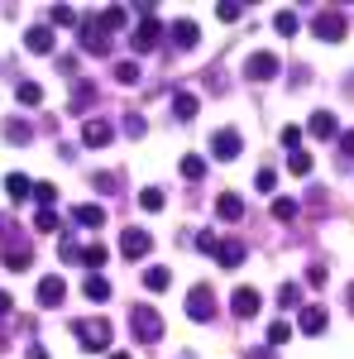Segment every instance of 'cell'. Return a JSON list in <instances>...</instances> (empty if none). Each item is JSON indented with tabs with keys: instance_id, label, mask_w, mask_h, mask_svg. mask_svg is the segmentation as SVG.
I'll return each mask as SVG.
<instances>
[{
	"instance_id": "6da1fadb",
	"label": "cell",
	"mask_w": 354,
	"mask_h": 359,
	"mask_svg": "<svg viewBox=\"0 0 354 359\" xmlns=\"http://www.w3.org/2000/svg\"><path fill=\"white\" fill-rule=\"evenodd\" d=\"M72 335L82 340V350H91V355L110 350V340H115V331H110L106 316H86V321H72Z\"/></svg>"
},
{
	"instance_id": "7a4b0ae2",
	"label": "cell",
	"mask_w": 354,
	"mask_h": 359,
	"mask_svg": "<svg viewBox=\"0 0 354 359\" xmlns=\"http://www.w3.org/2000/svg\"><path fill=\"white\" fill-rule=\"evenodd\" d=\"M130 331H135L139 345L163 340V311H154V306H135V311H130Z\"/></svg>"
},
{
	"instance_id": "3957f363",
	"label": "cell",
	"mask_w": 354,
	"mask_h": 359,
	"mask_svg": "<svg viewBox=\"0 0 354 359\" xmlns=\"http://www.w3.org/2000/svg\"><path fill=\"white\" fill-rule=\"evenodd\" d=\"M345 29H350L345 10H321V15L311 20V34H316L321 43H345Z\"/></svg>"
},
{
	"instance_id": "277c9868",
	"label": "cell",
	"mask_w": 354,
	"mask_h": 359,
	"mask_svg": "<svg viewBox=\"0 0 354 359\" xmlns=\"http://www.w3.org/2000/svg\"><path fill=\"white\" fill-rule=\"evenodd\" d=\"M278 72H282V62H278V53H268V48L249 53V62H245V77H249V82H273Z\"/></svg>"
},
{
	"instance_id": "5b68a950",
	"label": "cell",
	"mask_w": 354,
	"mask_h": 359,
	"mask_svg": "<svg viewBox=\"0 0 354 359\" xmlns=\"http://www.w3.org/2000/svg\"><path fill=\"white\" fill-rule=\"evenodd\" d=\"M163 34H168V29L158 25V15H154V20H139V25H135V34H130V48H135V53H154Z\"/></svg>"
},
{
	"instance_id": "8992f818",
	"label": "cell",
	"mask_w": 354,
	"mask_h": 359,
	"mask_svg": "<svg viewBox=\"0 0 354 359\" xmlns=\"http://www.w3.org/2000/svg\"><path fill=\"white\" fill-rule=\"evenodd\" d=\"M187 316L191 321H211V316H216V292H211L206 283H196L187 292Z\"/></svg>"
},
{
	"instance_id": "52a82bcc",
	"label": "cell",
	"mask_w": 354,
	"mask_h": 359,
	"mask_svg": "<svg viewBox=\"0 0 354 359\" xmlns=\"http://www.w3.org/2000/svg\"><path fill=\"white\" fill-rule=\"evenodd\" d=\"M240 154H245L240 130H216V135H211V158H225V163H230V158H240Z\"/></svg>"
},
{
	"instance_id": "ba28073f",
	"label": "cell",
	"mask_w": 354,
	"mask_h": 359,
	"mask_svg": "<svg viewBox=\"0 0 354 359\" xmlns=\"http://www.w3.org/2000/svg\"><path fill=\"white\" fill-rule=\"evenodd\" d=\"M149 249H154V235H149V230H139V225H130V230L120 235V254H125V259H144Z\"/></svg>"
},
{
	"instance_id": "9c48e42d",
	"label": "cell",
	"mask_w": 354,
	"mask_h": 359,
	"mask_svg": "<svg viewBox=\"0 0 354 359\" xmlns=\"http://www.w3.org/2000/svg\"><path fill=\"white\" fill-rule=\"evenodd\" d=\"M77 34H82V48H86V53H96V57L110 53V39L96 29V15H91V20H77Z\"/></svg>"
},
{
	"instance_id": "30bf717a",
	"label": "cell",
	"mask_w": 354,
	"mask_h": 359,
	"mask_svg": "<svg viewBox=\"0 0 354 359\" xmlns=\"http://www.w3.org/2000/svg\"><path fill=\"white\" fill-rule=\"evenodd\" d=\"M259 306H264V297H259L254 287H235V292H230V311H235L240 321H249V316H259Z\"/></svg>"
},
{
	"instance_id": "8fae6325",
	"label": "cell",
	"mask_w": 354,
	"mask_h": 359,
	"mask_svg": "<svg viewBox=\"0 0 354 359\" xmlns=\"http://www.w3.org/2000/svg\"><path fill=\"white\" fill-rule=\"evenodd\" d=\"M168 39H172L177 48H196V43H201V25H196V20H172V25H168Z\"/></svg>"
},
{
	"instance_id": "7c38bea8",
	"label": "cell",
	"mask_w": 354,
	"mask_h": 359,
	"mask_svg": "<svg viewBox=\"0 0 354 359\" xmlns=\"http://www.w3.org/2000/svg\"><path fill=\"white\" fill-rule=\"evenodd\" d=\"M110 139H115V125H110V120H86L82 125V144L86 149H106Z\"/></svg>"
},
{
	"instance_id": "4fadbf2b",
	"label": "cell",
	"mask_w": 354,
	"mask_h": 359,
	"mask_svg": "<svg viewBox=\"0 0 354 359\" xmlns=\"http://www.w3.org/2000/svg\"><path fill=\"white\" fill-rule=\"evenodd\" d=\"M326 326H330L326 306H301V311H297V331H301V335H321Z\"/></svg>"
},
{
	"instance_id": "5bb4252c",
	"label": "cell",
	"mask_w": 354,
	"mask_h": 359,
	"mask_svg": "<svg viewBox=\"0 0 354 359\" xmlns=\"http://www.w3.org/2000/svg\"><path fill=\"white\" fill-rule=\"evenodd\" d=\"M62 297H67V283H62V278H57V273L39 278V302H43V306H57V302H62Z\"/></svg>"
},
{
	"instance_id": "9a60e30c",
	"label": "cell",
	"mask_w": 354,
	"mask_h": 359,
	"mask_svg": "<svg viewBox=\"0 0 354 359\" xmlns=\"http://www.w3.org/2000/svg\"><path fill=\"white\" fill-rule=\"evenodd\" d=\"M130 25V10H120V5H110V10H101V15H96V29H101V34H120V29Z\"/></svg>"
},
{
	"instance_id": "2e32d148",
	"label": "cell",
	"mask_w": 354,
	"mask_h": 359,
	"mask_svg": "<svg viewBox=\"0 0 354 359\" xmlns=\"http://www.w3.org/2000/svg\"><path fill=\"white\" fill-rule=\"evenodd\" d=\"M72 225H82V230H101V225H106V211H101L96 201H82V206L72 211Z\"/></svg>"
},
{
	"instance_id": "e0dca14e",
	"label": "cell",
	"mask_w": 354,
	"mask_h": 359,
	"mask_svg": "<svg viewBox=\"0 0 354 359\" xmlns=\"http://www.w3.org/2000/svg\"><path fill=\"white\" fill-rule=\"evenodd\" d=\"M25 48L29 53H53V25H34L25 34Z\"/></svg>"
},
{
	"instance_id": "ac0fdd59",
	"label": "cell",
	"mask_w": 354,
	"mask_h": 359,
	"mask_svg": "<svg viewBox=\"0 0 354 359\" xmlns=\"http://www.w3.org/2000/svg\"><path fill=\"white\" fill-rule=\"evenodd\" d=\"M216 264L220 269H240V264H245V245H240V240H220L216 245Z\"/></svg>"
},
{
	"instance_id": "d6986e66",
	"label": "cell",
	"mask_w": 354,
	"mask_h": 359,
	"mask_svg": "<svg viewBox=\"0 0 354 359\" xmlns=\"http://www.w3.org/2000/svg\"><path fill=\"white\" fill-rule=\"evenodd\" d=\"M306 130H311L316 139H335V135H340V125H335V115H330V111H316L311 120H306Z\"/></svg>"
},
{
	"instance_id": "ffe728a7",
	"label": "cell",
	"mask_w": 354,
	"mask_h": 359,
	"mask_svg": "<svg viewBox=\"0 0 354 359\" xmlns=\"http://www.w3.org/2000/svg\"><path fill=\"white\" fill-rule=\"evenodd\" d=\"M216 216L220 221H240V216H245V201H240L235 192H220L216 196Z\"/></svg>"
},
{
	"instance_id": "44dd1931",
	"label": "cell",
	"mask_w": 354,
	"mask_h": 359,
	"mask_svg": "<svg viewBox=\"0 0 354 359\" xmlns=\"http://www.w3.org/2000/svg\"><path fill=\"white\" fill-rule=\"evenodd\" d=\"M82 292H86V302H106V297H110V278H101V273H86Z\"/></svg>"
},
{
	"instance_id": "7402d4cb",
	"label": "cell",
	"mask_w": 354,
	"mask_h": 359,
	"mask_svg": "<svg viewBox=\"0 0 354 359\" xmlns=\"http://www.w3.org/2000/svg\"><path fill=\"white\" fill-rule=\"evenodd\" d=\"M196 111H201V101H196L191 91H177V96H172V115H177V120H196Z\"/></svg>"
},
{
	"instance_id": "603a6c76",
	"label": "cell",
	"mask_w": 354,
	"mask_h": 359,
	"mask_svg": "<svg viewBox=\"0 0 354 359\" xmlns=\"http://www.w3.org/2000/svg\"><path fill=\"white\" fill-rule=\"evenodd\" d=\"M29 264H34V249H29V245H15V249H5V269H15V273H25Z\"/></svg>"
},
{
	"instance_id": "cb8c5ba5",
	"label": "cell",
	"mask_w": 354,
	"mask_h": 359,
	"mask_svg": "<svg viewBox=\"0 0 354 359\" xmlns=\"http://www.w3.org/2000/svg\"><path fill=\"white\" fill-rule=\"evenodd\" d=\"M5 192H10V201H29L34 182H29L25 172H10V177H5Z\"/></svg>"
},
{
	"instance_id": "d4e9b609",
	"label": "cell",
	"mask_w": 354,
	"mask_h": 359,
	"mask_svg": "<svg viewBox=\"0 0 354 359\" xmlns=\"http://www.w3.org/2000/svg\"><path fill=\"white\" fill-rule=\"evenodd\" d=\"M5 139H10V144H29V139H34V125L15 115V120H5Z\"/></svg>"
},
{
	"instance_id": "484cf974",
	"label": "cell",
	"mask_w": 354,
	"mask_h": 359,
	"mask_svg": "<svg viewBox=\"0 0 354 359\" xmlns=\"http://www.w3.org/2000/svg\"><path fill=\"white\" fill-rule=\"evenodd\" d=\"M168 283H172V273H168L163 264H154V269H144V287H149V292H168Z\"/></svg>"
},
{
	"instance_id": "4316f807",
	"label": "cell",
	"mask_w": 354,
	"mask_h": 359,
	"mask_svg": "<svg viewBox=\"0 0 354 359\" xmlns=\"http://www.w3.org/2000/svg\"><path fill=\"white\" fill-rule=\"evenodd\" d=\"M177 168H182V177H187V182H201V177H206V158H201V154H187Z\"/></svg>"
},
{
	"instance_id": "83f0119b",
	"label": "cell",
	"mask_w": 354,
	"mask_h": 359,
	"mask_svg": "<svg viewBox=\"0 0 354 359\" xmlns=\"http://www.w3.org/2000/svg\"><path fill=\"white\" fill-rule=\"evenodd\" d=\"M15 101H20V106H39V101H43V86L39 82H20L15 86Z\"/></svg>"
},
{
	"instance_id": "f1b7e54d",
	"label": "cell",
	"mask_w": 354,
	"mask_h": 359,
	"mask_svg": "<svg viewBox=\"0 0 354 359\" xmlns=\"http://www.w3.org/2000/svg\"><path fill=\"white\" fill-rule=\"evenodd\" d=\"M29 196L39 201V211H53V201H57V187H53V182H34V192H29Z\"/></svg>"
},
{
	"instance_id": "f546056e",
	"label": "cell",
	"mask_w": 354,
	"mask_h": 359,
	"mask_svg": "<svg viewBox=\"0 0 354 359\" xmlns=\"http://www.w3.org/2000/svg\"><path fill=\"white\" fill-rule=\"evenodd\" d=\"M163 187H144V192H139V206H144V211H163Z\"/></svg>"
},
{
	"instance_id": "4dcf8cb0",
	"label": "cell",
	"mask_w": 354,
	"mask_h": 359,
	"mask_svg": "<svg viewBox=\"0 0 354 359\" xmlns=\"http://www.w3.org/2000/svg\"><path fill=\"white\" fill-rule=\"evenodd\" d=\"M82 264L96 273V269H106V245H86L82 249Z\"/></svg>"
},
{
	"instance_id": "1f68e13d",
	"label": "cell",
	"mask_w": 354,
	"mask_h": 359,
	"mask_svg": "<svg viewBox=\"0 0 354 359\" xmlns=\"http://www.w3.org/2000/svg\"><path fill=\"white\" fill-rule=\"evenodd\" d=\"M297 15H292V10H282V15H278V20H273V29H278V34H282V39H292V34H297Z\"/></svg>"
},
{
	"instance_id": "d6a6232c",
	"label": "cell",
	"mask_w": 354,
	"mask_h": 359,
	"mask_svg": "<svg viewBox=\"0 0 354 359\" xmlns=\"http://www.w3.org/2000/svg\"><path fill=\"white\" fill-rule=\"evenodd\" d=\"M273 216H278V221H292V216H297V201H292V196H273Z\"/></svg>"
},
{
	"instance_id": "836d02e7",
	"label": "cell",
	"mask_w": 354,
	"mask_h": 359,
	"mask_svg": "<svg viewBox=\"0 0 354 359\" xmlns=\"http://www.w3.org/2000/svg\"><path fill=\"white\" fill-rule=\"evenodd\" d=\"M115 82H120V86H135L139 82V62H115Z\"/></svg>"
},
{
	"instance_id": "e575fe53",
	"label": "cell",
	"mask_w": 354,
	"mask_h": 359,
	"mask_svg": "<svg viewBox=\"0 0 354 359\" xmlns=\"http://www.w3.org/2000/svg\"><path fill=\"white\" fill-rule=\"evenodd\" d=\"M91 96H96V86H91V82H77V86H72V111L91 106Z\"/></svg>"
},
{
	"instance_id": "d590c367",
	"label": "cell",
	"mask_w": 354,
	"mask_h": 359,
	"mask_svg": "<svg viewBox=\"0 0 354 359\" xmlns=\"http://www.w3.org/2000/svg\"><path fill=\"white\" fill-rule=\"evenodd\" d=\"M278 302H282V306H297V311H301V287H297V283H282V287H278Z\"/></svg>"
},
{
	"instance_id": "8d00e7d4",
	"label": "cell",
	"mask_w": 354,
	"mask_h": 359,
	"mask_svg": "<svg viewBox=\"0 0 354 359\" xmlns=\"http://www.w3.org/2000/svg\"><path fill=\"white\" fill-rule=\"evenodd\" d=\"M287 340H292V326H287V321H273L268 326V345L278 350V345H287Z\"/></svg>"
},
{
	"instance_id": "74e56055",
	"label": "cell",
	"mask_w": 354,
	"mask_h": 359,
	"mask_svg": "<svg viewBox=\"0 0 354 359\" xmlns=\"http://www.w3.org/2000/svg\"><path fill=\"white\" fill-rule=\"evenodd\" d=\"M216 15L225 20V25H235V20L245 15V5H240V0H220V5H216Z\"/></svg>"
},
{
	"instance_id": "f35d334b",
	"label": "cell",
	"mask_w": 354,
	"mask_h": 359,
	"mask_svg": "<svg viewBox=\"0 0 354 359\" xmlns=\"http://www.w3.org/2000/svg\"><path fill=\"white\" fill-rule=\"evenodd\" d=\"M287 168H292V172H297V177H311V154H287Z\"/></svg>"
},
{
	"instance_id": "ab89813d",
	"label": "cell",
	"mask_w": 354,
	"mask_h": 359,
	"mask_svg": "<svg viewBox=\"0 0 354 359\" xmlns=\"http://www.w3.org/2000/svg\"><path fill=\"white\" fill-rule=\"evenodd\" d=\"M57 259H62V264H82V245H77V240H62V245H57Z\"/></svg>"
},
{
	"instance_id": "60d3db41",
	"label": "cell",
	"mask_w": 354,
	"mask_h": 359,
	"mask_svg": "<svg viewBox=\"0 0 354 359\" xmlns=\"http://www.w3.org/2000/svg\"><path fill=\"white\" fill-rule=\"evenodd\" d=\"M278 139H282V149H287V154H297V149H301V130H297V125H287Z\"/></svg>"
},
{
	"instance_id": "b9f144b4",
	"label": "cell",
	"mask_w": 354,
	"mask_h": 359,
	"mask_svg": "<svg viewBox=\"0 0 354 359\" xmlns=\"http://www.w3.org/2000/svg\"><path fill=\"white\" fill-rule=\"evenodd\" d=\"M254 187H259V192H273V187H278V172H273V168H259Z\"/></svg>"
},
{
	"instance_id": "7bdbcfd3",
	"label": "cell",
	"mask_w": 354,
	"mask_h": 359,
	"mask_svg": "<svg viewBox=\"0 0 354 359\" xmlns=\"http://www.w3.org/2000/svg\"><path fill=\"white\" fill-rule=\"evenodd\" d=\"M144 130H149L144 115H125V135H130V139H144Z\"/></svg>"
},
{
	"instance_id": "ee69618b",
	"label": "cell",
	"mask_w": 354,
	"mask_h": 359,
	"mask_svg": "<svg viewBox=\"0 0 354 359\" xmlns=\"http://www.w3.org/2000/svg\"><path fill=\"white\" fill-rule=\"evenodd\" d=\"M34 230H43V235H53V230H57V216H53V211H39V216H34Z\"/></svg>"
},
{
	"instance_id": "f6af8a7d",
	"label": "cell",
	"mask_w": 354,
	"mask_h": 359,
	"mask_svg": "<svg viewBox=\"0 0 354 359\" xmlns=\"http://www.w3.org/2000/svg\"><path fill=\"white\" fill-rule=\"evenodd\" d=\"M340 163H354V130L340 135Z\"/></svg>"
},
{
	"instance_id": "bcb514c9",
	"label": "cell",
	"mask_w": 354,
	"mask_h": 359,
	"mask_svg": "<svg viewBox=\"0 0 354 359\" xmlns=\"http://www.w3.org/2000/svg\"><path fill=\"white\" fill-rule=\"evenodd\" d=\"M53 25H77V10L72 5H53Z\"/></svg>"
},
{
	"instance_id": "7dc6e473",
	"label": "cell",
	"mask_w": 354,
	"mask_h": 359,
	"mask_svg": "<svg viewBox=\"0 0 354 359\" xmlns=\"http://www.w3.org/2000/svg\"><path fill=\"white\" fill-rule=\"evenodd\" d=\"M191 245L201 249V254H216V245H220V240H216V235H211V230H201V235H196Z\"/></svg>"
},
{
	"instance_id": "c3c4849f",
	"label": "cell",
	"mask_w": 354,
	"mask_h": 359,
	"mask_svg": "<svg viewBox=\"0 0 354 359\" xmlns=\"http://www.w3.org/2000/svg\"><path fill=\"white\" fill-rule=\"evenodd\" d=\"M306 283H311V287H326V269H321V264H311V269H306Z\"/></svg>"
},
{
	"instance_id": "681fc988",
	"label": "cell",
	"mask_w": 354,
	"mask_h": 359,
	"mask_svg": "<svg viewBox=\"0 0 354 359\" xmlns=\"http://www.w3.org/2000/svg\"><path fill=\"white\" fill-rule=\"evenodd\" d=\"M96 187H101V192H115V187H120V177H110V172H96Z\"/></svg>"
},
{
	"instance_id": "f907efd6",
	"label": "cell",
	"mask_w": 354,
	"mask_h": 359,
	"mask_svg": "<svg viewBox=\"0 0 354 359\" xmlns=\"http://www.w3.org/2000/svg\"><path fill=\"white\" fill-rule=\"evenodd\" d=\"M245 359H278V350H268V345H264V350H249Z\"/></svg>"
},
{
	"instance_id": "816d5d0a",
	"label": "cell",
	"mask_w": 354,
	"mask_h": 359,
	"mask_svg": "<svg viewBox=\"0 0 354 359\" xmlns=\"http://www.w3.org/2000/svg\"><path fill=\"white\" fill-rule=\"evenodd\" d=\"M10 311H15V297H10V292H0V316H10Z\"/></svg>"
},
{
	"instance_id": "f5cc1de1",
	"label": "cell",
	"mask_w": 354,
	"mask_h": 359,
	"mask_svg": "<svg viewBox=\"0 0 354 359\" xmlns=\"http://www.w3.org/2000/svg\"><path fill=\"white\" fill-rule=\"evenodd\" d=\"M25 359H48V350H43V345H29V355Z\"/></svg>"
},
{
	"instance_id": "db71d44e",
	"label": "cell",
	"mask_w": 354,
	"mask_h": 359,
	"mask_svg": "<svg viewBox=\"0 0 354 359\" xmlns=\"http://www.w3.org/2000/svg\"><path fill=\"white\" fill-rule=\"evenodd\" d=\"M106 359H130V355H125V350H110V355Z\"/></svg>"
},
{
	"instance_id": "11a10c76",
	"label": "cell",
	"mask_w": 354,
	"mask_h": 359,
	"mask_svg": "<svg viewBox=\"0 0 354 359\" xmlns=\"http://www.w3.org/2000/svg\"><path fill=\"white\" fill-rule=\"evenodd\" d=\"M350 306H354V287H350Z\"/></svg>"
},
{
	"instance_id": "9f6ffc18",
	"label": "cell",
	"mask_w": 354,
	"mask_h": 359,
	"mask_svg": "<svg viewBox=\"0 0 354 359\" xmlns=\"http://www.w3.org/2000/svg\"><path fill=\"white\" fill-rule=\"evenodd\" d=\"M0 345H5V335H0Z\"/></svg>"
}]
</instances>
